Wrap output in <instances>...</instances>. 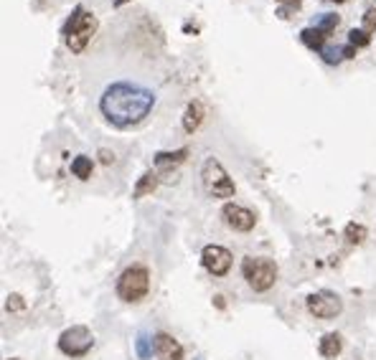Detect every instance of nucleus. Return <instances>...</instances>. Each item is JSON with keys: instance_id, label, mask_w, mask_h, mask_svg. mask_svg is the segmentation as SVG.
<instances>
[{"instance_id": "nucleus-1", "label": "nucleus", "mask_w": 376, "mask_h": 360, "mask_svg": "<svg viewBox=\"0 0 376 360\" xmlns=\"http://www.w3.org/2000/svg\"><path fill=\"white\" fill-rule=\"evenodd\" d=\"M155 107V94L133 81H117L107 86L99 99V109L109 122L120 130H128L145 120Z\"/></svg>"}, {"instance_id": "nucleus-2", "label": "nucleus", "mask_w": 376, "mask_h": 360, "mask_svg": "<svg viewBox=\"0 0 376 360\" xmlns=\"http://www.w3.org/2000/svg\"><path fill=\"white\" fill-rule=\"evenodd\" d=\"M99 28V21L94 18V13L84 11L82 6H77L69 16L67 26H64V41H67V48L72 54H82L89 41L94 38Z\"/></svg>"}, {"instance_id": "nucleus-3", "label": "nucleus", "mask_w": 376, "mask_h": 360, "mask_svg": "<svg viewBox=\"0 0 376 360\" xmlns=\"http://www.w3.org/2000/svg\"><path fill=\"white\" fill-rule=\"evenodd\" d=\"M242 276L255 292H267L277 282V264L265 257H247L242 261Z\"/></svg>"}, {"instance_id": "nucleus-4", "label": "nucleus", "mask_w": 376, "mask_h": 360, "mask_svg": "<svg viewBox=\"0 0 376 360\" xmlns=\"http://www.w3.org/2000/svg\"><path fill=\"white\" fill-rule=\"evenodd\" d=\"M150 292V274L145 266H128L117 279V297L122 302H140Z\"/></svg>"}, {"instance_id": "nucleus-5", "label": "nucleus", "mask_w": 376, "mask_h": 360, "mask_svg": "<svg viewBox=\"0 0 376 360\" xmlns=\"http://www.w3.org/2000/svg\"><path fill=\"white\" fill-rule=\"evenodd\" d=\"M201 180H204V188L211 198H231L234 196V180L229 178V173L224 170V165L216 160V157H206L204 168H201Z\"/></svg>"}, {"instance_id": "nucleus-6", "label": "nucleus", "mask_w": 376, "mask_h": 360, "mask_svg": "<svg viewBox=\"0 0 376 360\" xmlns=\"http://www.w3.org/2000/svg\"><path fill=\"white\" fill-rule=\"evenodd\" d=\"M92 345H94V335L87 330L84 325H74V327L61 332L59 337V350L69 358H82V355L89 353Z\"/></svg>"}, {"instance_id": "nucleus-7", "label": "nucleus", "mask_w": 376, "mask_h": 360, "mask_svg": "<svg viewBox=\"0 0 376 360\" xmlns=\"http://www.w3.org/2000/svg\"><path fill=\"white\" fill-rule=\"evenodd\" d=\"M308 313L318 320H331L338 317L343 313V302L336 292H328V289H321V292H313L308 297Z\"/></svg>"}, {"instance_id": "nucleus-8", "label": "nucleus", "mask_w": 376, "mask_h": 360, "mask_svg": "<svg viewBox=\"0 0 376 360\" xmlns=\"http://www.w3.org/2000/svg\"><path fill=\"white\" fill-rule=\"evenodd\" d=\"M201 264H204V269H206L209 274L224 276L226 271H229V266H231V254H229V249L211 244V247H206L204 252H201Z\"/></svg>"}, {"instance_id": "nucleus-9", "label": "nucleus", "mask_w": 376, "mask_h": 360, "mask_svg": "<svg viewBox=\"0 0 376 360\" xmlns=\"http://www.w3.org/2000/svg\"><path fill=\"white\" fill-rule=\"evenodd\" d=\"M221 218H224V223L229 228H234V231H242V234H247V231H252L257 223L255 213L249 208H244V206L239 203H226L224 208H221Z\"/></svg>"}, {"instance_id": "nucleus-10", "label": "nucleus", "mask_w": 376, "mask_h": 360, "mask_svg": "<svg viewBox=\"0 0 376 360\" xmlns=\"http://www.w3.org/2000/svg\"><path fill=\"white\" fill-rule=\"evenodd\" d=\"M153 350L163 360H183V348L176 337H170L168 332H158L153 337Z\"/></svg>"}, {"instance_id": "nucleus-11", "label": "nucleus", "mask_w": 376, "mask_h": 360, "mask_svg": "<svg viewBox=\"0 0 376 360\" xmlns=\"http://www.w3.org/2000/svg\"><path fill=\"white\" fill-rule=\"evenodd\" d=\"M204 117H206V109H204V102H191L186 107V112H183V130H186L188 135H194L196 130L201 127V122H204Z\"/></svg>"}, {"instance_id": "nucleus-12", "label": "nucleus", "mask_w": 376, "mask_h": 360, "mask_svg": "<svg viewBox=\"0 0 376 360\" xmlns=\"http://www.w3.org/2000/svg\"><path fill=\"white\" fill-rule=\"evenodd\" d=\"M341 350H343V337H341L338 332H328V335H323L321 342H318V353H321L323 358H338Z\"/></svg>"}, {"instance_id": "nucleus-13", "label": "nucleus", "mask_w": 376, "mask_h": 360, "mask_svg": "<svg viewBox=\"0 0 376 360\" xmlns=\"http://www.w3.org/2000/svg\"><path fill=\"white\" fill-rule=\"evenodd\" d=\"M300 38H303L305 46L313 48V51H318V54H321L323 48H326L328 33H326V30L318 28V26H310V28H303V30H300Z\"/></svg>"}, {"instance_id": "nucleus-14", "label": "nucleus", "mask_w": 376, "mask_h": 360, "mask_svg": "<svg viewBox=\"0 0 376 360\" xmlns=\"http://www.w3.org/2000/svg\"><path fill=\"white\" fill-rule=\"evenodd\" d=\"M155 188H158V175L153 173V170H148V173H143V178L138 180V186H135L133 196H135V198H143V196L153 193Z\"/></svg>"}, {"instance_id": "nucleus-15", "label": "nucleus", "mask_w": 376, "mask_h": 360, "mask_svg": "<svg viewBox=\"0 0 376 360\" xmlns=\"http://www.w3.org/2000/svg\"><path fill=\"white\" fill-rule=\"evenodd\" d=\"M92 170H94V162H92V157L79 155V157H74V160H72V173L77 175L79 180H89Z\"/></svg>"}, {"instance_id": "nucleus-16", "label": "nucleus", "mask_w": 376, "mask_h": 360, "mask_svg": "<svg viewBox=\"0 0 376 360\" xmlns=\"http://www.w3.org/2000/svg\"><path fill=\"white\" fill-rule=\"evenodd\" d=\"M186 155H188L186 147H181V150H176V152H158V155H155V165H158V168H170V165H181V162L186 160Z\"/></svg>"}, {"instance_id": "nucleus-17", "label": "nucleus", "mask_w": 376, "mask_h": 360, "mask_svg": "<svg viewBox=\"0 0 376 360\" xmlns=\"http://www.w3.org/2000/svg\"><path fill=\"white\" fill-rule=\"evenodd\" d=\"M348 43L353 48H366L371 43V33H366L364 28H351L348 30Z\"/></svg>"}, {"instance_id": "nucleus-18", "label": "nucleus", "mask_w": 376, "mask_h": 360, "mask_svg": "<svg viewBox=\"0 0 376 360\" xmlns=\"http://www.w3.org/2000/svg\"><path fill=\"white\" fill-rule=\"evenodd\" d=\"M346 239H348V244H361V241L366 239V226H361V223H348Z\"/></svg>"}, {"instance_id": "nucleus-19", "label": "nucleus", "mask_w": 376, "mask_h": 360, "mask_svg": "<svg viewBox=\"0 0 376 360\" xmlns=\"http://www.w3.org/2000/svg\"><path fill=\"white\" fill-rule=\"evenodd\" d=\"M316 26H318L321 30H326L328 36H331V33L336 30V26H338V16H333V13H323L321 21H318Z\"/></svg>"}, {"instance_id": "nucleus-20", "label": "nucleus", "mask_w": 376, "mask_h": 360, "mask_svg": "<svg viewBox=\"0 0 376 360\" xmlns=\"http://www.w3.org/2000/svg\"><path fill=\"white\" fill-rule=\"evenodd\" d=\"M364 30L366 33H376V6L364 13Z\"/></svg>"}, {"instance_id": "nucleus-21", "label": "nucleus", "mask_w": 376, "mask_h": 360, "mask_svg": "<svg viewBox=\"0 0 376 360\" xmlns=\"http://www.w3.org/2000/svg\"><path fill=\"white\" fill-rule=\"evenodd\" d=\"M8 310H23V300H21L18 294H11V297H8Z\"/></svg>"}, {"instance_id": "nucleus-22", "label": "nucleus", "mask_w": 376, "mask_h": 360, "mask_svg": "<svg viewBox=\"0 0 376 360\" xmlns=\"http://www.w3.org/2000/svg\"><path fill=\"white\" fill-rule=\"evenodd\" d=\"M99 157H102L104 165H112V162H115V152H109V150H99Z\"/></svg>"}, {"instance_id": "nucleus-23", "label": "nucleus", "mask_w": 376, "mask_h": 360, "mask_svg": "<svg viewBox=\"0 0 376 360\" xmlns=\"http://www.w3.org/2000/svg\"><path fill=\"white\" fill-rule=\"evenodd\" d=\"M125 3H130V0H112V6H125Z\"/></svg>"}, {"instance_id": "nucleus-24", "label": "nucleus", "mask_w": 376, "mask_h": 360, "mask_svg": "<svg viewBox=\"0 0 376 360\" xmlns=\"http://www.w3.org/2000/svg\"><path fill=\"white\" fill-rule=\"evenodd\" d=\"M277 3H287V6H295V3H300V0H277Z\"/></svg>"}, {"instance_id": "nucleus-25", "label": "nucleus", "mask_w": 376, "mask_h": 360, "mask_svg": "<svg viewBox=\"0 0 376 360\" xmlns=\"http://www.w3.org/2000/svg\"><path fill=\"white\" fill-rule=\"evenodd\" d=\"M328 3H346V0H328Z\"/></svg>"}, {"instance_id": "nucleus-26", "label": "nucleus", "mask_w": 376, "mask_h": 360, "mask_svg": "<svg viewBox=\"0 0 376 360\" xmlns=\"http://www.w3.org/2000/svg\"><path fill=\"white\" fill-rule=\"evenodd\" d=\"M8 360H16V358H8Z\"/></svg>"}]
</instances>
